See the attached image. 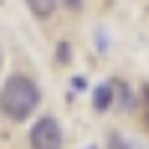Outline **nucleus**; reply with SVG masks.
<instances>
[{
    "instance_id": "nucleus-3",
    "label": "nucleus",
    "mask_w": 149,
    "mask_h": 149,
    "mask_svg": "<svg viewBox=\"0 0 149 149\" xmlns=\"http://www.w3.org/2000/svg\"><path fill=\"white\" fill-rule=\"evenodd\" d=\"M113 98H116V86H113V81L98 84L95 90H93V110H95V113H107L110 104H113Z\"/></svg>"
},
{
    "instance_id": "nucleus-12",
    "label": "nucleus",
    "mask_w": 149,
    "mask_h": 149,
    "mask_svg": "<svg viewBox=\"0 0 149 149\" xmlns=\"http://www.w3.org/2000/svg\"><path fill=\"white\" fill-rule=\"evenodd\" d=\"M84 149H98V146H95V143H93V146H84Z\"/></svg>"
},
{
    "instance_id": "nucleus-4",
    "label": "nucleus",
    "mask_w": 149,
    "mask_h": 149,
    "mask_svg": "<svg viewBox=\"0 0 149 149\" xmlns=\"http://www.w3.org/2000/svg\"><path fill=\"white\" fill-rule=\"evenodd\" d=\"M113 86H116V95H119V107L122 110H134V107H137V98H134V93H131L128 84L113 81Z\"/></svg>"
},
{
    "instance_id": "nucleus-8",
    "label": "nucleus",
    "mask_w": 149,
    "mask_h": 149,
    "mask_svg": "<svg viewBox=\"0 0 149 149\" xmlns=\"http://www.w3.org/2000/svg\"><path fill=\"white\" fill-rule=\"evenodd\" d=\"M95 39H98V42H95V48H98V51H102V54H104V51H107V48H110V45H107V36H104L102 30H95Z\"/></svg>"
},
{
    "instance_id": "nucleus-6",
    "label": "nucleus",
    "mask_w": 149,
    "mask_h": 149,
    "mask_svg": "<svg viewBox=\"0 0 149 149\" xmlns=\"http://www.w3.org/2000/svg\"><path fill=\"white\" fill-rule=\"evenodd\" d=\"M107 149H134V146L122 137L119 131H110V134H107Z\"/></svg>"
},
{
    "instance_id": "nucleus-10",
    "label": "nucleus",
    "mask_w": 149,
    "mask_h": 149,
    "mask_svg": "<svg viewBox=\"0 0 149 149\" xmlns=\"http://www.w3.org/2000/svg\"><path fill=\"white\" fill-rule=\"evenodd\" d=\"M143 102H146V125H149V84H143Z\"/></svg>"
},
{
    "instance_id": "nucleus-7",
    "label": "nucleus",
    "mask_w": 149,
    "mask_h": 149,
    "mask_svg": "<svg viewBox=\"0 0 149 149\" xmlns=\"http://www.w3.org/2000/svg\"><path fill=\"white\" fill-rule=\"evenodd\" d=\"M69 57H72V48H69V42L63 39V42H57V63H69Z\"/></svg>"
},
{
    "instance_id": "nucleus-13",
    "label": "nucleus",
    "mask_w": 149,
    "mask_h": 149,
    "mask_svg": "<svg viewBox=\"0 0 149 149\" xmlns=\"http://www.w3.org/2000/svg\"><path fill=\"white\" fill-rule=\"evenodd\" d=\"M0 66H3V57H0Z\"/></svg>"
},
{
    "instance_id": "nucleus-9",
    "label": "nucleus",
    "mask_w": 149,
    "mask_h": 149,
    "mask_svg": "<svg viewBox=\"0 0 149 149\" xmlns=\"http://www.w3.org/2000/svg\"><path fill=\"white\" fill-rule=\"evenodd\" d=\"M72 86H74V90H84V86H86V78H81V74H78V78H72Z\"/></svg>"
},
{
    "instance_id": "nucleus-5",
    "label": "nucleus",
    "mask_w": 149,
    "mask_h": 149,
    "mask_svg": "<svg viewBox=\"0 0 149 149\" xmlns=\"http://www.w3.org/2000/svg\"><path fill=\"white\" fill-rule=\"evenodd\" d=\"M27 6H30V12L36 18H51L54 15V9H57V0H27Z\"/></svg>"
},
{
    "instance_id": "nucleus-2",
    "label": "nucleus",
    "mask_w": 149,
    "mask_h": 149,
    "mask_svg": "<svg viewBox=\"0 0 149 149\" xmlns=\"http://www.w3.org/2000/svg\"><path fill=\"white\" fill-rule=\"evenodd\" d=\"M30 149H63V125L54 116H39L30 125Z\"/></svg>"
},
{
    "instance_id": "nucleus-11",
    "label": "nucleus",
    "mask_w": 149,
    "mask_h": 149,
    "mask_svg": "<svg viewBox=\"0 0 149 149\" xmlns=\"http://www.w3.org/2000/svg\"><path fill=\"white\" fill-rule=\"evenodd\" d=\"M66 3H69V6H81V0H66Z\"/></svg>"
},
{
    "instance_id": "nucleus-1",
    "label": "nucleus",
    "mask_w": 149,
    "mask_h": 149,
    "mask_svg": "<svg viewBox=\"0 0 149 149\" xmlns=\"http://www.w3.org/2000/svg\"><path fill=\"white\" fill-rule=\"evenodd\" d=\"M39 102H42V90L30 74L15 72L0 86V113L6 119H12V122L30 119V113L39 107Z\"/></svg>"
}]
</instances>
